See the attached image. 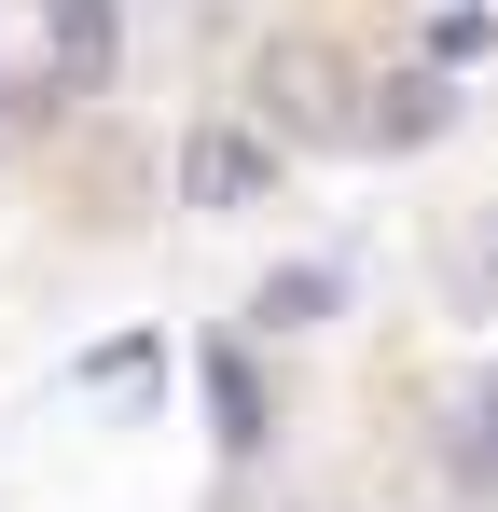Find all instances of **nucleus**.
<instances>
[{
    "label": "nucleus",
    "instance_id": "obj_4",
    "mask_svg": "<svg viewBox=\"0 0 498 512\" xmlns=\"http://www.w3.org/2000/svg\"><path fill=\"white\" fill-rule=\"evenodd\" d=\"M332 305H346V263H277V277L249 291L263 333H305V319H332Z\"/></svg>",
    "mask_w": 498,
    "mask_h": 512
},
{
    "label": "nucleus",
    "instance_id": "obj_7",
    "mask_svg": "<svg viewBox=\"0 0 498 512\" xmlns=\"http://www.w3.org/2000/svg\"><path fill=\"white\" fill-rule=\"evenodd\" d=\"M457 485H471V499H498V374H471V388H457Z\"/></svg>",
    "mask_w": 498,
    "mask_h": 512
},
{
    "label": "nucleus",
    "instance_id": "obj_5",
    "mask_svg": "<svg viewBox=\"0 0 498 512\" xmlns=\"http://www.w3.org/2000/svg\"><path fill=\"white\" fill-rule=\"evenodd\" d=\"M42 14H56V84L97 97L111 84V0H42Z\"/></svg>",
    "mask_w": 498,
    "mask_h": 512
},
{
    "label": "nucleus",
    "instance_id": "obj_6",
    "mask_svg": "<svg viewBox=\"0 0 498 512\" xmlns=\"http://www.w3.org/2000/svg\"><path fill=\"white\" fill-rule=\"evenodd\" d=\"M208 429H222V457L263 443V374H249V346H208Z\"/></svg>",
    "mask_w": 498,
    "mask_h": 512
},
{
    "label": "nucleus",
    "instance_id": "obj_3",
    "mask_svg": "<svg viewBox=\"0 0 498 512\" xmlns=\"http://www.w3.org/2000/svg\"><path fill=\"white\" fill-rule=\"evenodd\" d=\"M443 125H457V84H443L429 56H415V70H388V84H360V139H374V153H429Z\"/></svg>",
    "mask_w": 498,
    "mask_h": 512
},
{
    "label": "nucleus",
    "instance_id": "obj_8",
    "mask_svg": "<svg viewBox=\"0 0 498 512\" xmlns=\"http://www.w3.org/2000/svg\"><path fill=\"white\" fill-rule=\"evenodd\" d=\"M485 42H498V28H485V14H471V0H457V14H443V28H429V70H443V84H457V70H471V56H485Z\"/></svg>",
    "mask_w": 498,
    "mask_h": 512
},
{
    "label": "nucleus",
    "instance_id": "obj_2",
    "mask_svg": "<svg viewBox=\"0 0 498 512\" xmlns=\"http://www.w3.org/2000/svg\"><path fill=\"white\" fill-rule=\"evenodd\" d=\"M180 194H194V208H263V194H277L263 125H194V139H180Z\"/></svg>",
    "mask_w": 498,
    "mask_h": 512
},
{
    "label": "nucleus",
    "instance_id": "obj_1",
    "mask_svg": "<svg viewBox=\"0 0 498 512\" xmlns=\"http://www.w3.org/2000/svg\"><path fill=\"white\" fill-rule=\"evenodd\" d=\"M249 84H263V125H291V139H360V70L319 28H277Z\"/></svg>",
    "mask_w": 498,
    "mask_h": 512
}]
</instances>
